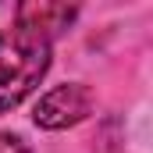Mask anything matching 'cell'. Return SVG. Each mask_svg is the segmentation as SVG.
Listing matches in <instances>:
<instances>
[{
    "label": "cell",
    "instance_id": "1",
    "mask_svg": "<svg viewBox=\"0 0 153 153\" xmlns=\"http://www.w3.org/2000/svg\"><path fill=\"white\" fill-rule=\"evenodd\" d=\"M50 71V39L14 25L0 29V114L14 111Z\"/></svg>",
    "mask_w": 153,
    "mask_h": 153
},
{
    "label": "cell",
    "instance_id": "2",
    "mask_svg": "<svg viewBox=\"0 0 153 153\" xmlns=\"http://www.w3.org/2000/svg\"><path fill=\"white\" fill-rule=\"evenodd\" d=\"M93 89L82 85V82H64V85H53L50 93H43L32 111V121L46 132H64V128H75L85 117L93 114Z\"/></svg>",
    "mask_w": 153,
    "mask_h": 153
},
{
    "label": "cell",
    "instance_id": "3",
    "mask_svg": "<svg viewBox=\"0 0 153 153\" xmlns=\"http://www.w3.org/2000/svg\"><path fill=\"white\" fill-rule=\"evenodd\" d=\"M75 14H78V7H68V4H22L18 7V25L50 39V32L68 29L75 22Z\"/></svg>",
    "mask_w": 153,
    "mask_h": 153
},
{
    "label": "cell",
    "instance_id": "4",
    "mask_svg": "<svg viewBox=\"0 0 153 153\" xmlns=\"http://www.w3.org/2000/svg\"><path fill=\"white\" fill-rule=\"evenodd\" d=\"M0 153H29V146H25L18 135H11V132H0Z\"/></svg>",
    "mask_w": 153,
    "mask_h": 153
}]
</instances>
